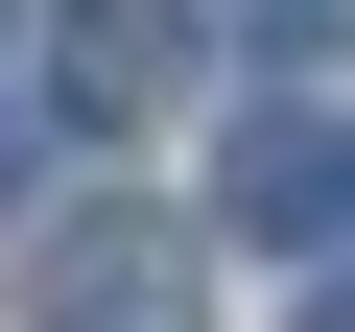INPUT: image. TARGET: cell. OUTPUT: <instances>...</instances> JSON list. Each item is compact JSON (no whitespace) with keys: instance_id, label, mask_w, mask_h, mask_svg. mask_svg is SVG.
Returning <instances> with one entry per match:
<instances>
[{"instance_id":"6da1fadb","label":"cell","mask_w":355,"mask_h":332,"mask_svg":"<svg viewBox=\"0 0 355 332\" xmlns=\"http://www.w3.org/2000/svg\"><path fill=\"white\" fill-rule=\"evenodd\" d=\"M24 332H214V261L166 238V214H119V190H95V214H48V238H24Z\"/></svg>"},{"instance_id":"8992f818","label":"cell","mask_w":355,"mask_h":332,"mask_svg":"<svg viewBox=\"0 0 355 332\" xmlns=\"http://www.w3.org/2000/svg\"><path fill=\"white\" fill-rule=\"evenodd\" d=\"M308 332H355V261H331V285H308Z\"/></svg>"},{"instance_id":"3957f363","label":"cell","mask_w":355,"mask_h":332,"mask_svg":"<svg viewBox=\"0 0 355 332\" xmlns=\"http://www.w3.org/2000/svg\"><path fill=\"white\" fill-rule=\"evenodd\" d=\"M48 95H71V119L190 95V0H71V24H48Z\"/></svg>"},{"instance_id":"5b68a950","label":"cell","mask_w":355,"mask_h":332,"mask_svg":"<svg viewBox=\"0 0 355 332\" xmlns=\"http://www.w3.org/2000/svg\"><path fill=\"white\" fill-rule=\"evenodd\" d=\"M24 166H48V119H24V95H0V214H24Z\"/></svg>"},{"instance_id":"277c9868","label":"cell","mask_w":355,"mask_h":332,"mask_svg":"<svg viewBox=\"0 0 355 332\" xmlns=\"http://www.w3.org/2000/svg\"><path fill=\"white\" fill-rule=\"evenodd\" d=\"M261 24V72H308V48H355V0H237Z\"/></svg>"},{"instance_id":"7a4b0ae2","label":"cell","mask_w":355,"mask_h":332,"mask_svg":"<svg viewBox=\"0 0 355 332\" xmlns=\"http://www.w3.org/2000/svg\"><path fill=\"white\" fill-rule=\"evenodd\" d=\"M214 214H237V238H331V214H355V142H331L308 95H261V119L214 142Z\"/></svg>"}]
</instances>
